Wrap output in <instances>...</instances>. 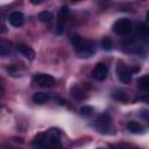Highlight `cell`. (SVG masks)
<instances>
[{
    "label": "cell",
    "instance_id": "9",
    "mask_svg": "<svg viewBox=\"0 0 149 149\" xmlns=\"http://www.w3.org/2000/svg\"><path fill=\"white\" fill-rule=\"evenodd\" d=\"M8 21H9V23H10L13 27L19 28V27H21V26L24 23V16H23V14H22L21 12L14 10V12H12V13L9 14Z\"/></svg>",
    "mask_w": 149,
    "mask_h": 149
},
{
    "label": "cell",
    "instance_id": "13",
    "mask_svg": "<svg viewBox=\"0 0 149 149\" xmlns=\"http://www.w3.org/2000/svg\"><path fill=\"white\" fill-rule=\"evenodd\" d=\"M48 100H49V95L44 92H36L33 95V101L35 104H38V105H42V104L47 102Z\"/></svg>",
    "mask_w": 149,
    "mask_h": 149
},
{
    "label": "cell",
    "instance_id": "6",
    "mask_svg": "<svg viewBox=\"0 0 149 149\" xmlns=\"http://www.w3.org/2000/svg\"><path fill=\"white\" fill-rule=\"evenodd\" d=\"M68 16H69V8L66 6L61 7L57 14V33L58 34H63Z\"/></svg>",
    "mask_w": 149,
    "mask_h": 149
},
{
    "label": "cell",
    "instance_id": "16",
    "mask_svg": "<svg viewBox=\"0 0 149 149\" xmlns=\"http://www.w3.org/2000/svg\"><path fill=\"white\" fill-rule=\"evenodd\" d=\"M137 85H139V87H140L141 90H143V91H149V74L141 77V78L137 80Z\"/></svg>",
    "mask_w": 149,
    "mask_h": 149
},
{
    "label": "cell",
    "instance_id": "5",
    "mask_svg": "<svg viewBox=\"0 0 149 149\" xmlns=\"http://www.w3.org/2000/svg\"><path fill=\"white\" fill-rule=\"evenodd\" d=\"M116 76L120 81H122L123 84H128L132 80L133 71L127 65H125L122 62H119L116 65Z\"/></svg>",
    "mask_w": 149,
    "mask_h": 149
},
{
    "label": "cell",
    "instance_id": "22",
    "mask_svg": "<svg viewBox=\"0 0 149 149\" xmlns=\"http://www.w3.org/2000/svg\"><path fill=\"white\" fill-rule=\"evenodd\" d=\"M140 99H141V100H144V101H147V102L149 104V94H148V95H144V97H141Z\"/></svg>",
    "mask_w": 149,
    "mask_h": 149
},
{
    "label": "cell",
    "instance_id": "12",
    "mask_svg": "<svg viewBox=\"0 0 149 149\" xmlns=\"http://www.w3.org/2000/svg\"><path fill=\"white\" fill-rule=\"evenodd\" d=\"M71 94L77 100H83L86 98V91L79 85H74L71 87Z\"/></svg>",
    "mask_w": 149,
    "mask_h": 149
},
{
    "label": "cell",
    "instance_id": "7",
    "mask_svg": "<svg viewBox=\"0 0 149 149\" xmlns=\"http://www.w3.org/2000/svg\"><path fill=\"white\" fill-rule=\"evenodd\" d=\"M107 73H108V68H107V65H106L104 62H100V63H98V64L94 66V69H93V71H92V77H93L95 80L101 81V80H104V79L107 77Z\"/></svg>",
    "mask_w": 149,
    "mask_h": 149
},
{
    "label": "cell",
    "instance_id": "19",
    "mask_svg": "<svg viewBox=\"0 0 149 149\" xmlns=\"http://www.w3.org/2000/svg\"><path fill=\"white\" fill-rule=\"evenodd\" d=\"M38 19H40V21H42V22H50V21L52 20V14H51L50 12L44 10V12H41V13L38 14Z\"/></svg>",
    "mask_w": 149,
    "mask_h": 149
},
{
    "label": "cell",
    "instance_id": "24",
    "mask_svg": "<svg viewBox=\"0 0 149 149\" xmlns=\"http://www.w3.org/2000/svg\"><path fill=\"white\" fill-rule=\"evenodd\" d=\"M72 2H79V1H81V0H71Z\"/></svg>",
    "mask_w": 149,
    "mask_h": 149
},
{
    "label": "cell",
    "instance_id": "20",
    "mask_svg": "<svg viewBox=\"0 0 149 149\" xmlns=\"http://www.w3.org/2000/svg\"><path fill=\"white\" fill-rule=\"evenodd\" d=\"M92 112H93V108L91 106H84V107L80 108V113L83 115H90Z\"/></svg>",
    "mask_w": 149,
    "mask_h": 149
},
{
    "label": "cell",
    "instance_id": "17",
    "mask_svg": "<svg viewBox=\"0 0 149 149\" xmlns=\"http://www.w3.org/2000/svg\"><path fill=\"white\" fill-rule=\"evenodd\" d=\"M113 97H114V99H116V100H119L121 102L128 101V95H127V93L125 91H116V92L113 93Z\"/></svg>",
    "mask_w": 149,
    "mask_h": 149
},
{
    "label": "cell",
    "instance_id": "23",
    "mask_svg": "<svg viewBox=\"0 0 149 149\" xmlns=\"http://www.w3.org/2000/svg\"><path fill=\"white\" fill-rule=\"evenodd\" d=\"M147 21H148V22H149V10H148V12H147Z\"/></svg>",
    "mask_w": 149,
    "mask_h": 149
},
{
    "label": "cell",
    "instance_id": "2",
    "mask_svg": "<svg viewBox=\"0 0 149 149\" xmlns=\"http://www.w3.org/2000/svg\"><path fill=\"white\" fill-rule=\"evenodd\" d=\"M33 146L34 147H40V148H47V147H61V142H59V135L58 132L52 129L50 132H45V133H40L34 137L33 141Z\"/></svg>",
    "mask_w": 149,
    "mask_h": 149
},
{
    "label": "cell",
    "instance_id": "11",
    "mask_svg": "<svg viewBox=\"0 0 149 149\" xmlns=\"http://www.w3.org/2000/svg\"><path fill=\"white\" fill-rule=\"evenodd\" d=\"M136 33H137L139 37L142 41L149 43V26L148 24H146V23H139L137 27H136Z\"/></svg>",
    "mask_w": 149,
    "mask_h": 149
},
{
    "label": "cell",
    "instance_id": "8",
    "mask_svg": "<svg viewBox=\"0 0 149 149\" xmlns=\"http://www.w3.org/2000/svg\"><path fill=\"white\" fill-rule=\"evenodd\" d=\"M95 125H97V127H98V129L100 132H104L105 133L106 130H108L111 128V118H109V115L106 114V113L100 114L98 116V119H97Z\"/></svg>",
    "mask_w": 149,
    "mask_h": 149
},
{
    "label": "cell",
    "instance_id": "10",
    "mask_svg": "<svg viewBox=\"0 0 149 149\" xmlns=\"http://www.w3.org/2000/svg\"><path fill=\"white\" fill-rule=\"evenodd\" d=\"M16 49H17V51H19L24 58H27L28 61H33V59L35 58V51H34V49H33L31 47H29V45H27V44H17Z\"/></svg>",
    "mask_w": 149,
    "mask_h": 149
},
{
    "label": "cell",
    "instance_id": "15",
    "mask_svg": "<svg viewBox=\"0 0 149 149\" xmlns=\"http://www.w3.org/2000/svg\"><path fill=\"white\" fill-rule=\"evenodd\" d=\"M12 51V44L5 40H2L0 42V55L1 56H6Z\"/></svg>",
    "mask_w": 149,
    "mask_h": 149
},
{
    "label": "cell",
    "instance_id": "18",
    "mask_svg": "<svg viewBox=\"0 0 149 149\" xmlns=\"http://www.w3.org/2000/svg\"><path fill=\"white\" fill-rule=\"evenodd\" d=\"M101 48H102L104 50H106V51L112 50V48H113V42H112V40H111L109 37H104V38L101 40Z\"/></svg>",
    "mask_w": 149,
    "mask_h": 149
},
{
    "label": "cell",
    "instance_id": "4",
    "mask_svg": "<svg viewBox=\"0 0 149 149\" xmlns=\"http://www.w3.org/2000/svg\"><path fill=\"white\" fill-rule=\"evenodd\" d=\"M33 83L40 87H51L55 85V78L47 73H36L33 77Z\"/></svg>",
    "mask_w": 149,
    "mask_h": 149
},
{
    "label": "cell",
    "instance_id": "14",
    "mask_svg": "<svg viewBox=\"0 0 149 149\" xmlns=\"http://www.w3.org/2000/svg\"><path fill=\"white\" fill-rule=\"evenodd\" d=\"M127 129H128L130 133H133V134H140V133L143 132V127H142L139 122H136V121H130V122H128V123H127Z\"/></svg>",
    "mask_w": 149,
    "mask_h": 149
},
{
    "label": "cell",
    "instance_id": "21",
    "mask_svg": "<svg viewBox=\"0 0 149 149\" xmlns=\"http://www.w3.org/2000/svg\"><path fill=\"white\" fill-rule=\"evenodd\" d=\"M29 1H30V3H31V5H35V6H36V5H40L43 0H29Z\"/></svg>",
    "mask_w": 149,
    "mask_h": 149
},
{
    "label": "cell",
    "instance_id": "1",
    "mask_svg": "<svg viewBox=\"0 0 149 149\" xmlns=\"http://www.w3.org/2000/svg\"><path fill=\"white\" fill-rule=\"evenodd\" d=\"M71 43L74 48L76 54L80 58H88L95 52V47L94 43L90 40H84L79 35L74 34L71 36Z\"/></svg>",
    "mask_w": 149,
    "mask_h": 149
},
{
    "label": "cell",
    "instance_id": "3",
    "mask_svg": "<svg viewBox=\"0 0 149 149\" xmlns=\"http://www.w3.org/2000/svg\"><path fill=\"white\" fill-rule=\"evenodd\" d=\"M133 30V23L127 17H121L116 20L113 24V31L119 36H127Z\"/></svg>",
    "mask_w": 149,
    "mask_h": 149
}]
</instances>
